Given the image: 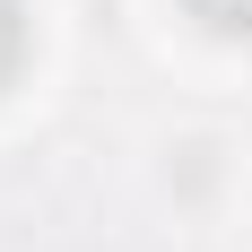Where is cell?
Masks as SVG:
<instances>
[{
    "label": "cell",
    "instance_id": "obj_1",
    "mask_svg": "<svg viewBox=\"0 0 252 252\" xmlns=\"http://www.w3.org/2000/svg\"><path fill=\"white\" fill-rule=\"evenodd\" d=\"M174 9L200 26V35H218V44H244L252 35V0H174Z\"/></svg>",
    "mask_w": 252,
    "mask_h": 252
},
{
    "label": "cell",
    "instance_id": "obj_2",
    "mask_svg": "<svg viewBox=\"0 0 252 252\" xmlns=\"http://www.w3.org/2000/svg\"><path fill=\"white\" fill-rule=\"evenodd\" d=\"M26 52H35V26H26V0H0V96L18 87Z\"/></svg>",
    "mask_w": 252,
    "mask_h": 252
}]
</instances>
